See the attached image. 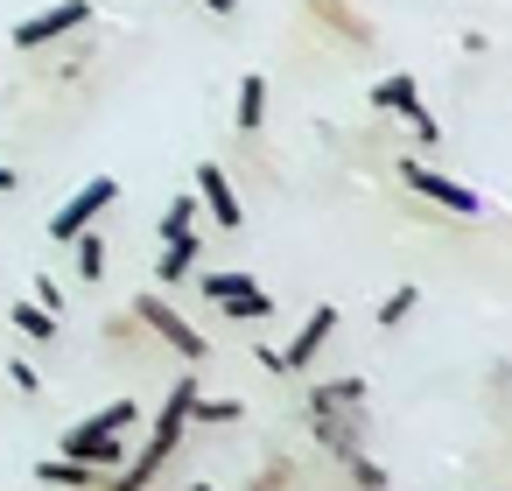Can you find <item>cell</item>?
<instances>
[{"instance_id":"83f0119b","label":"cell","mask_w":512,"mask_h":491,"mask_svg":"<svg viewBox=\"0 0 512 491\" xmlns=\"http://www.w3.org/2000/svg\"><path fill=\"white\" fill-rule=\"evenodd\" d=\"M190 491H211V484H190Z\"/></svg>"},{"instance_id":"d6986e66","label":"cell","mask_w":512,"mask_h":491,"mask_svg":"<svg viewBox=\"0 0 512 491\" xmlns=\"http://www.w3.org/2000/svg\"><path fill=\"white\" fill-rule=\"evenodd\" d=\"M71 246H78V281H99L106 274V239L99 232H78Z\"/></svg>"},{"instance_id":"603a6c76","label":"cell","mask_w":512,"mask_h":491,"mask_svg":"<svg viewBox=\"0 0 512 491\" xmlns=\"http://www.w3.org/2000/svg\"><path fill=\"white\" fill-rule=\"evenodd\" d=\"M344 463H351V477H358L365 491H386V470H379V463H372L365 449H358V456H344Z\"/></svg>"},{"instance_id":"52a82bcc","label":"cell","mask_w":512,"mask_h":491,"mask_svg":"<svg viewBox=\"0 0 512 491\" xmlns=\"http://www.w3.org/2000/svg\"><path fill=\"white\" fill-rule=\"evenodd\" d=\"M302 421H309V435H316L330 456H358V442H365V421H358V414H337V407H302Z\"/></svg>"},{"instance_id":"e0dca14e","label":"cell","mask_w":512,"mask_h":491,"mask_svg":"<svg viewBox=\"0 0 512 491\" xmlns=\"http://www.w3.org/2000/svg\"><path fill=\"white\" fill-rule=\"evenodd\" d=\"M246 407L232 400V393H197L190 400V421H204V428H225V421H239Z\"/></svg>"},{"instance_id":"8fae6325","label":"cell","mask_w":512,"mask_h":491,"mask_svg":"<svg viewBox=\"0 0 512 491\" xmlns=\"http://www.w3.org/2000/svg\"><path fill=\"white\" fill-rule=\"evenodd\" d=\"M106 470H92V463H71V456H50L43 470H36V484H50V491H85V484H99Z\"/></svg>"},{"instance_id":"3957f363","label":"cell","mask_w":512,"mask_h":491,"mask_svg":"<svg viewBox=\"0 0 512 491\" xmlns=\"http://www.w3.org/2000/svg\"><path fill=\"white\" fill-rule=\"evenodd\" d=\"M134 316H141V323H148L169 351H183V365H204V358H211V337H204L190 316H176L162 295H141V302H134Z\"/></svg>"},{"instance_id":"9c48e42d","label":"cell","mask_w":512,"mask_h":491,"mask_svg":"<svg viewBox=\"0 0 512 491\" xmlns=\"http://www.w3.org/2000/svg\"><path fill=\"white\" fill-rule=\"evenodd\" d=\"M330 337H337V309L323 302V309H309V316H302V330H295V344L281 351V372H302V365H309V358H316V351H323Z\"/></svg>"},{"instance_id":"2e32d148","label":"cell","mask_w":512,"mask_h":491,"mask_svg":"<svg viewBox=\"0 0 512 491\" xmlns=\"http://www.w3.org/2000/svg\"><path fill=\"white\" fill-rule=\"evenodd\" d=\"M8 323H15L22 337H36V344H50V337H57V316H50L43 302H15V309H8Z\"/></svg>"},{"instance_id":"8992f818","label":"cell","mask_w":512,"mask_h":491,"mask_svg":"<svg viewBox=\"0 0 512 491\" xmlns=\"http://www.w3.org/2000/svg\"><path fill=\"white\" fill-rule=\"evenodd\" d=\"M85 22H92V0H57V8L15 22V50H50V43H64V36L85 29Z\"/></svg>"},{"instance_id":"cb8c5ba5","label":"cell","mask_w":512,"mask_h":491,"mask_svg":"<svg viewBox=\"0 0 512 491\" xmlns=\"http://www.w3.org/2000/svg\"><path fill=\"white\" fill-rule=\"evenodd\" d=\"M29 302H43L50 316H64V288H57V281H36V295H29Z\"/></svg>"},{"instance_id":"ffe728a7","label":"cell","mask_w":512,"mask_h":491,"mask_svg":"<svg viewBox=\"0 0 512 491\" xmlns=\"http://www.w3.org/2000/svg\"><path fill=\"white\" fill-rule=\"evenodd\" d=\"M246 288H253V274H239V267H232V274H204V295H211V302H232V295H246Z\"/></svg>"},{"instance_id":"277c9868","label":"cell","mask_w":512,"mask_h":491,"mask_svg":"<svg viewBox=\"0 0 512 491\" xmlns=\"http://www.w3.org/2000/svg\"><path fill=\"white\" fill-rule=\"evenodd\" d=\"M400 176H407V190H414V197H428V204H442V211H456V218H477V211H484V197H477L470 183H456V176L428 169L421 155H407V162H400Z\"/></svg>"},{"instance_id":"44dd1931","label":"cell","mask_w":512,"mask_h":491,"mask_svg":"<svg viewBox=\"0 0 512 491\" xmlns=\"http://www.w3.org/2000/svg\"><path fill=\"white\" fill-rule=\"evenodd\" d=\"M225 309H232V316H246V323H267V316H274V302H267V288H246V295H232Z\"/></svg>"},{"instance_id":"5b68a950","label":"cell","mask_w":512,"mask_h":491,"mask_svg":"<svg viewBox=\"0 0 512 491\" xmlns=\"http://www.w3.org/2000/svg\"><path fill=\"white\" fill-rule=\"evenodd\" d=\"M113 197H120V183H113V176H92L78 197H64V204H57V218H50V239H57V246H71L78 232H92V218H99Z\"/></svg>"},{"instance_id":"7c38bea8","label":"cell","mask_w":512,"mask_h":491,"mask_svg":"<svg viewBox=\"0 0 512 491\" xmlns=\"http://www.w3.org/2000/svg\"><path fill=\"white\" fill-rule=\"evenodd\" d=\"M232 120H239V134H253V127L267 120V78H260V71L239 78V106H232Z\"/></svg>"},{"instance_id":"ac0fdd59","label":"cell","mask_w":512,"mask_h":491,"mask_svg":"<svg viewBox=\"0 0 512 491\" xmlns=\"http://www.w3.org/2000/svg\"><path fill=\"white\" fill-rule=\"evenodd\" d=\"M414 302H421V288H414V281H400V288L379 302V330H400V323L414 316Z\"/></svg>"},{"instance_id":"d4e9b609","label":"cell","mask_w":512,"mask_h":491,"mask_svg":"<svg viewBox=\"0 0 512 491\" xmlns=\"http://www.w3.org/2000/svg\"><path fill=\"white\" fill-rule=\"evenodd\" d=\"M8 379H15V393H43V379H36L29 365H8Z\"/></svg>"},{"instance_id":"4316f807","label":"cell","mask_w":512,"mask_h":491,"mask_svg":"<svg viewBox=\"0 0 512 491\" xmlns=\"http://www.w3.org/2000/svg\"><path fill=\"white\" fill-rule=\"evenodd\" d=\"M204 8H211V15H239V0H204Z\"/></svg>"},{"instance_id":"4fadbf2b","label":"cell","mask_w":512,"mask_h":491,"mask_svg":"<svg viewBox=\"0 0 512 491\" xmlns=\"http://www.w3.org/2000/svg\"><path fill=\"white\" fill-rule=\"evenodd\" d=\"M372 106H379V113H407V106H421V85H414L407 71H393V78L372 85Z\"/></svg>"},{"instance_id":"5bb4252c","label":"cell","mask_w":512,"mask_h":491,"mask_svg":"<svg viewBox=\"0 0 512 491\" xmlns=\"http://www.w3.org/2000/svg\"><path fill=\"white\" fill-rule=\"evenodd\" d=\"M197 211H204L197 190H176L169 211H162V246H169V239H190V232H197Z\"/></svg>"},{"instance_id":"9a60e30c","label":"cell","mask_w":512,"mask_h":491,"mask_svg":"<svg viewBox=\"0 0 512 491\" xmlns=\"http://www.w3.org/2000/svg\"><path fill=\"white\" fill-rule=\"evenodd\" d=\"M190 267H197V232H190V239H169V246H162V260H155V281H169V288H176V281H183Z\"/></svg>"},{"instance_id":"7402d4cb","label":"cell","mask_w":512,"mask_h":491,"mask_svg":"<svg viewBox=\"0 0 512 491\" xmlns=\"http://www.w3.org/2000/svg\"><path fill=\"white\" fill-rule=\"evenodd\" d=\"M400 120L414 127V141H421V148H435V141H442V127H435V113H428V106H407Z\"/></svg>"},{"instance_id":"484cf974","label":"cell","mask_w":512,"mask_h":491,"mask_svg":"<svg viewBox=\"0 0 512 491\" xmlns=\"http://www.w3.org/2000/svg\"><path fill=\"white\" fill-rule=\"evenodd\" d=\"M15 190H22V176H15L8 162H0V197H15Z\"/></svg>"},{"instance_id":"ba28073f","label":"cell","mask_w":512,"mask_h":491,"mask_svg":"<svg viewBox=\"0 0 512 491\" xmlns=\"http://www.w3.org/2000/svg\"><path fill=\"white\" fill-rule=\"evenodd\" d=\"M197 204H204L218 225H232V232H239V218H246V211H239V190H232V176H225L218 162H197Z\"/></svg>"},{"instance_id":"6da1fadb","label":"cell","mask_w":512,"mask_h":491,"mask_svg":"<svg viewBox=\"0 0 512 491\" xmlns=\"http://www.w3.org/2000/svg\"><path fill=\"white\" fill-rule=\"evenodd\" d=\"M190 400H197V379L183 372V386H169V400H162V407H155V421H148V442L134 449V463L120 470V484H113V491H148V484L162 477V463H169V456H176V442H183Z\"/></svg>"},{"instance_id":"30bf717a","label":"cell","mask_w":512,"mask_h":491,"mask_svg":"<svg viewBox=\"0 0 512 491\" xmlns=\"http://www.w3.org/2000/svg\"><path fill=\"white\" fill-rule=\"evenodd\" d=\"M302 407H337V414H365V379H323V386H309L302 393Z\"/></svg>"},{"instance_id":"7a4b0ae2","label":"cell","mask_w":512,"mask_h":491,"mask_svg":"<svg viewBox=\"0 0 512 491\" xmlns=\"http://www.w3.org/2000/svg\"><path fill=\"white\" fill-rule=\"evenodd\" d=\"M134 421H141V407H134V400H106L99 414H85L78 428H64L57 456L92 463V470H113V463H127V442H120V435H134Z\"/></svg>"}]
</instances>
